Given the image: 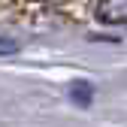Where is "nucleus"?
Wrapping results in <instances>:
<instances>
[{"label":"nucleus","instance_id":"nucleus-4","mask_svg":"<svg viewBox=\"0 0 127 127\" xmlns=\"http://www.w3.org/2000/svg\"><path fill=\"white\" fill-rule=\"evenodd\" d=\"M27 3H49V0H27Z\"/></svg>","mask_w":127,"mask_h":127},{"label":"nucleus","instance_id":"nucleus-3","mask_svg":"<svg viewBox=\"0 0 127 127\" xmlns=\"http://www.w3.org/2000/svg\"><path fill=\"white\" fill-rule=\"evenodd\" d=\"M18 52V42H12V39H3L0 36V55H15Z\"/></svg>","mask_w":127,"mask_h":127},{"label":"nucleus","instance_id":"nucleus-2","mask_svg":"<svg viewBox=\"0 0 127 127\" xmlns=\"http://www.w3.org/2000/svg\"><path fill=\"white\" fill-rule=\"evenodd\" d=\"M70 97H73V103H79V106H91V97H94V91H91V85H88V82L76 79V82L70 85Z\"/></svg>","mask_w":127,"mask_h":127},{"label":"nucleus","instance_id":"nucleus-1","mask_svg":"<svg viewBox=\"0 0 127 127\" xmlns=\"http://www.w3.org/2000/svg\"><path fill=\"white\" fill-rule=\"evenodd\" d=\"M91 12L103 24H127V0H94Z\"/></svg>","mask_w":127,"mask_h":127}]
</instances>
